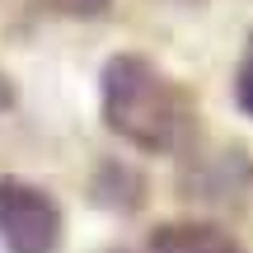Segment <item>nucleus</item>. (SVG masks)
<instances>
[{
    "label": "nucleus",
    "mask_w": 253,
    "mask_h": 253,
    "mask_svg": "<svg viewBox=\"0 0 253 253\" xmlns=\"http://www.w3.org/2000/svg\"><path fill=\"white\" fill-rule=\"evenodd\" d=\"M150 253H244L225 230L216 225H160Z\"/></svg>",
    "instance_id": "nucleus-3"
},
{
    "label": "nucleus",
    "mask_w": 253,
    "mask_h": 253,
    "mask_svg": "<svg viewBox=\"0 0 253 253\" xmlns=\"http://www.w3.org/2000/svg\"><path fill=\"white\" fill-rule=\"evenodd\" d=\"M0 239L9 253H56L61 244L56 202L24 178H0Z\"/></svg>",
    "instance_id": "nucleus-2"
},
{
    "label": "nucleus",
    "mask_w": 253,
    "mask_h": 253,
    "mask_svg": "<svg viewBox=\"0 0 253 253\" xmlns=\"http://www.w3.org/2000/svg\"><path fill=\"white\" fill-rule=\"evenodd\" d=\"M103 122L141 150H173L188 131V99L145 56H113L103 66Z\"/></svg>",
    "instance_id": "nucleus-1"
},
{
    "label": "nucleus",
    "mask_w": 253,
    "mask_h": 253,
    "mask_svg": "<svg viewBox=\"0 0 253 253\" xmlns=\"http://www.w3.org/2000/svg\"><path fill=\"white\" fill-rule=\"evenodd\" d=\"M9 99H14V94H9V84H5V75H0V113L9 108Z\"/></svg>",
    "instance_id": "nucleus-5"
},
{
    "label": "nucleus",
    "mask_w": 253,
    "mask_h": 253,
    "mask_svg": "<svg viewBox=\"0 0 253 253\" xmlns=\"http://www.w3.org/2000/svg\"><path fill=\"white\" fill-rule=\"evenodd\" d=\"M52 14H66V19H99L113 0H42Z\"/></svg>",
    "instance_id": "nucleus-4"
}]
</instances>
